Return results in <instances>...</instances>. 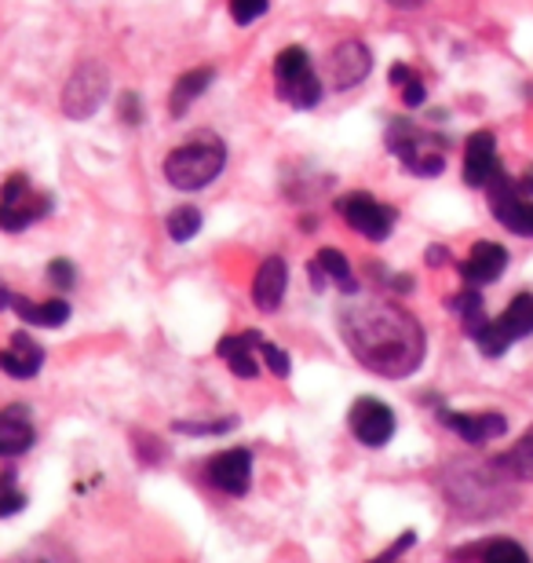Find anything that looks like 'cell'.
<instances>
[{
	"mask_svg": "<svg viewBox=\"0 0 533 563\" xmlns=\"http://www.w3.org/2000/svg\"><path fill=\"white\" fill-rule=\"evenodd\" d=\"M340 333L351 355L380 377L402 380L424 363V330L410 311L384 297H347L340 308Z\"/></svg>",
	"mask_w": 533,
	"mask_h": 563,
	"instance_id": "1",
	"label": "cell"
},
{
	"mask_svg": "<svg viewBox=\"0 0 533 563\" xmlns=\"http://www.w3.org/2000/svg\"><path fill=\"white\" fill-rule=\"evenodd\" d=\"M223 165H226V146L215 136H198L184 146H176V151L165 157V176H168V184L179 190H201L223 173Z\"/></svg>",
	"mask_w": 533,
	"mask_h": 563,
	"instance_id": "2",
	"label": "cell"
},
{
	"mask_svg": "<svg viewBox=\"0 0 533 563\" xmlns=\"http://www.w3.org/2000/svg\"><path fill=\"white\" fill-rule=\"evenodd\" d=\"M275 85H278V96L297 110H311L322 99V77L314 74L311 55L303 48H286L278 55Z\"/></svg>",
	"mask_w": 533,
	"mask_h": 563,
	"instance_id": "3",
	"label": "cell"
},
{
	"mask_svg": "<svg viewBox=\"0 0 533 563\" xmlns=\"http://www.w3.org/2000/svg\"><path fill=\"white\" fill-rule=\"evenodd\" d=\"M388 146L417 176H438L442 165H446V143L424 129L410 125V121H395L388 132Z\"/></svg>",
	"mask_w": 533,
	"mask_h": 563,
	"instance_id": "4",
	"label": "cell"
},
{
	"mask_svg": "<svg viewBox=\"0 0 533 563\" xmlns=\"http://www.w3.org/2000/svg\"><path fill=\"white\" fill-rule=\"evenodd\" d=\"M530 333H533V297L530 292H519V297L504 308L501 319H490L479 333L471 336V341L482 347V355L497 358Z\"/></svg>",
	"mask_w": 533,
	"mask_h": 563,
	"instance_id": "5",
	"label": "cell"
},
{
	"mask_svg": "<svg viewBox=\"0 0 533 563\" xmlns=\"http://www.w3.org/2000/svg\"><path fill=\"white\" fill-rule=\"evenodd\" d=\"M110 92V74L103 63H81L77 70L70 74V81L63 88V114L74 118V121H85L92 118L103 99Z\"/></svg>",
	"mask_w": 533,
	"mask_h": 563,
	"instance_id": "6",
	"label": "cell"
},
{
	"mask_svg": "<svg viewBox=\"0 0 533 563\" xmlns=\"http://www.w3.org/2000/svg\"><path fill=\"white\" fill-rule=\"evenodd\" d=\"M48 209H52V198L41 195V190H33L26 176L22 173L8 176L4 190H0V228L11 234L26 231L33 220L48 217Z\"/></svg>",
	"mask_w": 533,
	"mask_h": 563,
	"instance_id": "7",
	"label": "cell"
},
{
	"mask_svg": "<svg viewBox=\"0 0 533 563\" xmlns=\"http://www.w3.org/2000/svg\"><path fill=\"white\" fill-rule=\"evenodd\" d=\"M336 212L347 220V228H355L358 234H366L369 242H384L395 228V209L380 206L377 198L366 195V190H355V195H344L336 201Z\"/></svg>",
	"mask_w": 533,
	"mask_h": 563,
	"instance_id": "8",
	"label": "cell"
},
{
	"mask_svg": "<svg viewBox=\"0 0 533 563\" xmlns=\"http://www.w3.org/2000/svg\"><path fill=\"white\" fill-rule=\"evenodd\" d=\"M490 190V212L504 223L512 234H523V239H533V201L526 195H519V187L504 176V168L493 176Z\"/></svg>",
	"mask_w": 533,
	"mask_h": 563,
	"instance_id": "9",
	"label": "cell"
},
{
	"mask_svg": "<svg viewBox=\"0 0 533 563\" xmlns=\"http://www.w3.org/2000/svg\"><path fill=\"white\" fill-rule=\"evenodd\" d=\"M347 424H351V432H355L358 443H366V446H388L391 443V435H395V413L388 402H380V399H358L355 407H351L347 413Z\"/></svg>",
	"mask_w": 533,
	"mask_h": 563,
	"instance_id": "10",
	"label": "cell"
},
{
	"mask_svg": "<svg viewBox=\"0 0 533 563\" xmlns=\"http://www.w3.org/2000/svg\"><path fill=\"white\" fill-rule=\"evenodd\" d=\"M209 483L215 490L231 494V498H242L253 483V454L245 446H231L223 454H215L209 461Z\"/></svg>",
	"mask_w": 533,
	"mask_h": 563,
	"instance_id": "11",
	"label": "cell"
},
{
	"mask_svg": "<svg viewBox=\"0 0 533 563\" xmlns=\"http://www.w3.org/2000/svg\"><path fill=\"white\" fill-rule=\"evenodd\" d=\"M369 70H373V55L362 41L336 44L333 55H329V81H333V88H340V92L362 85L369 77Z\"/></svg>",
	"mask_w": 533,
	"mask_h": 563,
	"instance_id": "12",
	"label": "cell"
},
{
	"mask_svg": "<svg viewBox=\"0 0 533 563\" xmlns=\"http://www.w3.org/2000/svg\"><path fill=\"white\" fill-rule=\"evenodd\" d=\"M438 421L453 428L464 443H475V446H482V443H490V439H501L504 435V428L508 421L501 418V413H457V410H438Z\"/></svg>",
	"mask_w": 533,
	"mask_h": 563,
	"instance_id": "13",
	"label": "cell"
},
{
	"mask_svg": "<svg viewBox=\"0 0 533 563\" xmlns=\"http://www.w3.org/2000/svg\"><path fill=\"white\" fill-rule=\"evenodd\" d=\"M497 173H501V162H497L493 132H475L468 140V151H464V184L490 187Z\"/></svg>",
	"mask_w": 533,
	"mask_h": 563,
	"instance_id": "14",
	"label": "cell"
},
{
	"mask_svg": "<svg viewBox=\"0 0 533 563\" xmlns=\"http://www.w3.org/2000/svg\"><path fill=\"white\" fill-rule=\"evenodd\" d=\"M37 443V432H33L30 410L26 407H8L0 410V457H19Z\"/></svg>",
	"mask_w": 533,
	"mask_h": 563,
	"instance_id": "15",
	"label": "cell"
},
{
	"mask_svg": "<svg viewBox=\"0 0 533 563\" xmlns=\"http://www.w3.org/2000/svg\"><path fill=\"white\" fill-rule=\"evenodd\" d=\"M508 267V250L497 242H479L475 250L468 253V261L460 264L464 278L471 282V286H490V282H497L504 275Z\"/></svg>",
	"mask_w": 533,
	"mask_h": 563,
	"instance_id": "16",
	"label": "cell"
},
{
	"mask_svg": "<svg viewBox=\"0 0 533 563\" xmlns=\"http://www.w3.org/2000/svg\"><path fill=\"white\" fill-rule=\"evenodd\" d=\"M286 286H289V267L281 256H267L259 264L256 282H253V300L259 311H278L281 297H286Z\"/></svg>",
	"mask_w": 533,
	"mask_h": 563,
	"instance_id": "17",
	"label": "cell"
},
{
	"mask_svg": "<svg viewBox=\"0 0 533 563\" xmlns=\"http://www.w3.org/2000/svg\"><path fill=\"white\" fill-rule=\"evenodd\" d=\"M41 366H44V347L33 341L30 333H15L11 336V344L0 352V369H4L8 377L26 380V377L37 374Z\"/></svg>",
	"mask_w": 533,
	"mask_h": 563,
	"instance_id": "18",
	"label": "cell"
},
{
	"mask_svg": "<svg viewBox=\"0 0 533 563\" xmlns=\"http://www.w3.org/2000/svg\"><path fill=\"white\" fill-rule=\"evenodd\" d=\"M311 282H314V289H325V282H336L347 297H355V292H358L355 272H351L347 256L340 250H322L319 256H314V261H311Z\"/></svg>",
	"mask_w": 533,
	"mask_h": 563,
	"instance_id": "19",
	"label": "cell"
},
{
	"mask_svg": "<svg viewBox=\"0 0 533 563\" xmlns=\"http://www.w3.org/2000/svg\"><path fill=\"white\" fill-rule=\"evenodd\" d=\"M259 341H264L259 333L223 336V341H220V358L234 369L237 377H256L259 366H256V358H253V347H259Z\"/></svg>",
	"mask_w": 533,
	"mask_h": 563,
	"instance_id": "20",
	"label": "cell"
},
{
	"mask_svg": "<svg viewBox=\"0 0 533 563\" xmlns=\"http://www.w3.org/2000/svg\"><path fill=\"white\" fill-rule=\"evenodd\" d=\"M11 308L19 311V319L22 322H30V325H63L66 319H70V303L66 300H44V303H33L26 297H15L11 300Z\"/></svg>",
	"mask_w": 533,
	"mask_h": 563,
	"instance_id": "21",
	"label": "cell"
},
{
	"mask_svg": "<svg viewBox=\"0 0 533 563\" xmlns=\"http://www.w3.org/2000/svg\"><path fill=\"white\" fill-rule=\"evenodd\" d=\"M212 77H215V70H190V74H184L176 81V88H173V99H168V110L179 118V114H187V107L195 103L198 96H206V88L212 85Z\"/></svg>",
	"mask_w": 533,
	"mask_h": 563,
	"instance_id": "22",
	"label": "cell"
},
{
	"mask_svg": "<svg viewBox=\"0 0 533 563\" xmlns=\"http://www.w3.org/2000/svg\"><path fill=\"white\" fill-rule=\"evenodd\" d=\"M497 465H501L508 476H515V479H530L533 483V424L523 432V439H519V443L508 450V454L497 461Z\"/></svg>",
	"mask_w": 533,
	"mask_h": 563,
	"instance_id": "23",
	"label": "cell"
},
{
	"mask_svg": "<svg viewBox=\"0 0 533 563\" xmlns=\"http://www.w3.org/2000/svg\"><path fill=\"white\" fill-rule=\"evenodd\" d=\"M26 509V494L19 490V472L15 468H4L0 472V520L15 516Z\"/></svg>",
	"mask_w": 533,
	"mask_h": 563,
	"instance_id": "24",
	"label": "cell"
},
{
	"mask_svg": "<svg viewBox=\"0 0 533 563\" xmlns=\"http://www.w3.org/2000/svg\"><path fill=\"white\" fill-rule=\"evenodd\" d=\"M8 563H77V560L55 542H33L26 549H19V553L11 556Z\"/></svg>",
	"mask_w": 533,
	"mask_h": 563,
	"instance_id": "25",
	"label": "cell"
},
{
	"mask_svg": "<svg viewBox=\"0 0 533 563\" xmlns=\"http://www.w3.org/2000/svg\"><path fill=\"white\" fill-rule=\"evenodd\" d=\"M201 231V212L195 206H179L173 217H168V234L173 242H190Z\"/></svg>",
	"mask_w": 533,
	"mask_h": 563,
	"instance_id": "26",
	"label": "cell"
},
{
	"mask_svg": "<svg viewBox=\"0 0 533 563\" xmlns=\"http://www.w3.org/2000/svg\"><path fill=\"white\" fill-rule=\"evenodd\" d=\"M482 563H530L523 545L512 542V538H493V542L482 545Z\"/></svg>",
	"mask_w": 533,
	"mask_h": 563,
	"instance_id": "27",
	"label": "cell"
},
{
	"mask_svg": "<svg viewBox=\"0 0 533 563\" xmlns=\"http://www.w3.org/2000/svg\"><path fill=\"white\" fill-rule=\"evenodd\" d=\"M391 81H395V85H406V88H402L406 107H421V103H424V96H427V92H424V81L410 70V66H395V70H391Z\"/></svg>",
	"mask_w": 533,
	"mask_h": 563,
	"instance_id": "28",
	"label": "cell"
},
{
	"mask_svg": "<svg viewBox=\"0 0 533 563\" xmlns=\"http://www.w3.org/2000/svg\"><path fill=\"white\" fill-rule=\"evenodd\" d=\"M259 355H264V363H267V369L275 377H289V355H286V347L264 341V344H259Z\"/></svg>",
	"mask_w": 533,
	"mask_h": 563,
	"instance_id": "29",
	"label": "cell"
},
{
	"mask_svg": "<svg viewBox=\"0 0 533 563\" xmlns=\"http://www.w3.org/2000/svg\"><path fill=\"white\" fill-rule=\"evenodd\" d=\"M48 278H52V286L55 289H70L74 286V264L70 261H52V267H48Z\"/></svg>",
	"mask_w": 533,
	"mask_h": 563,
	"instance_id": "30",
	"label": "cell"
},
{
	"mask_svg": "<svg viewBox=\"0 0 533 563\" xmlns=\"http://www.w3.org/2000/svg\"><path fill=\"white\" fill-rule=\"evenodd\" d=\"M234 22H253L259 15H267V0H256V4H231Z\"/></svg>",
	"mask_w": 533,
	"mask_h": 563,
	"instance_id": "31",
	"label": "cell"
},
{
	"mask_svg": "<svg viewBox=\"0 0 533 563\" xmlns=\"http://www.w3.org/2000/svg\"><path fill=\"white\" fill-rule=\"evenodd\" d=\"M413 542H417L413 534H402L399 542H395V545L388 549V553H384V556H377V560H373V563H399V553H402V549H410Z\"/></svg>",
	"mask_w": 533,
	"mask_h": 563,
	"instance_id": "32",
	"label": "cell"
},
{
	"mask_svg": "<svg viewBox=\"0 0 533 563\" xmlns=\"http://www.w3.org/2000/svg\"><path fill=\"white\" fill-rule=\"evenodd\" d=\"M427 261L435 264V267H438V261L446 264V261H449V250H438V245H431V250H427Z\"/></svg>",
	"mask_w": 533,
	"mask_h": 563,
	"instance_id": "33",
	"label": "cell"
},
{
	"mask_svg": "<svg viewBox=\"0 0 533 563\" xmlns=\"http://www.w3.org/2000/svg\"><path fill=\"white\" fill-rule=\"evenodd\" d=\"M11 300H15V292H11V289L4 286V282H0V311L11 308Z\"/></svg>",
	"mask_w": 533,
	"mask_h": 563,
	"instance_id": "34",
	"label": "cell"
}]
</instances>
